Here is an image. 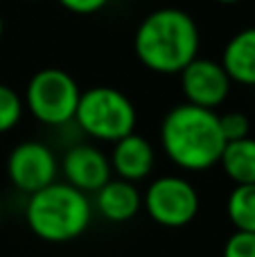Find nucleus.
<instances>
[{"label": "nucleus", "mask_w": 255, "mask_h": 257, "mask_svg": "<svg viewBox=\"0 0 255 257\" xmlns=\"http://www.w3.org/2000/svg\"><path fill=\"white\" fill-rule=\"evenodd\" d=\"M199 27L188 12L176 7L156 9L136 30L134 48L143 66L174 75L199 57Z\"/></svg>", "instance_id": "nucleus-1"}, {"label": "nucleus", "mask_w": 255, "mask_h": 257, "mask_svg": "<svg viewBox=\"0 0 255 257\" xmlns=\"http://www.w3.org/2000/svg\"><path fill=\"white\" fill-rule=\"evenodd\" d=\"M161 142L174 165L188 172H203L219 163L224 154V133L219 115L210 108L179 104L161 124Z\"/></svg>", "instance_id": "nucleus-2"}, {"label": "nucleus", "mask_w": 255, "mask_h": 257, "mask_svg": "<svg viewBox=\"0 0 255 257\" xmlns=\"http://www.w3.org/2000/svg\"><path fill=\"white\" fill-rule=\"evenodd\" d=\"M25 217L36 237L52 244H63L86 232L93 219V205L86 192L72 187L70 183L54 181L30 194Z\"/></svg>", "instance_id": "nucleus-3"}, {"label": "nucleus", "mask_w": 255, "mask_h": 257, "mask_svg": "<svg viewBox=\"0 0 255 257\" xmlns=\"http://www.w3.org/2000/svg\"><path fill=\"white\" fill-rule=\"evenodd\" d=\"M75 120L84 133L95 140L117 142L120 138L134 133L136 106L122 90L111 86H95L79 95Z\"/></svg>", "instance_id": "nucleus-4"}, {"label": "nucleus", "mask_w": 255, "mask_h": 257, "mask_svg": "<svg viewBox=\"0 0 255 257\" xmlns=\"http://www.w3.org/2000/svg\"><path fill=\"white\" fill-rule=\"evenodd\" d=\"M79 95V86L66 70L45 68L30 79L25 90V104L27 111L39 122L59 126L75 120Z\"/></svg>", "instance_id": "nucleus-5"}, {"label": "nucleus", "mask_w": 255, "mask_h": 257, "mask_svg": "<svg viewBox=\"0 0 255 257\" xmlns=\"http://www.w3.org/2000/svg\"><path fill=\"white\" fill-rule=\"evenodd\" d=\"M147 212L158 226L183 228L197 217L199 194L192 183L181 176H163L149 185L145 196Z\"/></svg>", "instance_id": "nucleus-6"}, {"label": "nucleus", "mask_w": 255, "mask_h": 257, "mask_svg": "<svg viewBox=\"0 0 255 257\" xmlns=\"http://www.w3.org/2000/svg\"><path fill=\"white\" fill-rule=\"evenodd\" d=\"M9 181L21 192L34 194V192L48 187L57 178V158L52 149L43 142L27 140L14 147L7 158Z\"/></svg>", "instance_id": "nucleus-7"}, {"label": "nucleus", "mask_w": 255, "mask_h": 257, "mask_svg": "<svg viewBox=\"0 0 255 257\" xmlns=\"http://www.w3.org/2000/svg\"><path fill=\"white\" fill-rule=\"evenodd\" d=\"M181 88H183L188 104L215 111L228 97L230 77L226 75L219 61L197 57L181 70Z\"/></svg>", "instance_id": "nucleus-8"}, {"label": "nucleus", "mask_w": 255, "mask_h": 257, "mask_svg": "<svg viewBox=\"0 0 255 257\" xmlns=\"http://www.w3.org/2000/svg\"><path fill=\"white\" fill-rule=\"evenodd\" d=\"M68 183L81 192H97L111 181V160L93 145H77L63 156Z\"/></svg>", "instance_id": "nucleus-9"}, {"label": "nucleus", "mask_w": 255, "mask_h": 257, "mask_svg": "<svg viewBox=\"0 0 255 257\" xmlns=\"http://www.w3.org/2000/svg\"><path fill=\"white\" fill-rule=\"evenodd\" d=\"M113 156H111V167L117 172L122 181H143L154 167V149L143 136L138 133H129V136L120 138L113 142Z\"/></svg>", "instance_id": "nucleus-10"}, {"label": "nucleus", "mask_w": 255, "mask_h": 257, "mask_svg": "<svg viewBox=\"0 0 255 257\" xmlns=\"http://www.w3.org/2000/svg\"><path fill=\"white\" fill-rule=\"evenodd\" d=\"M95 205H97L99 214L113 223H124L134 219L140 210V194L136 190L134 183L129 181H108L104 187L95 192Z\"/></svg>", "instance_id": "nucleus-11"}, {"label": "nucleus", "mask_w": 255, "mask_h": 257, "mask_svg": "<svg viewBox=\"0 0 255 257\" xmlns=\"http://www.w3.org/2000/svg\"><path fill=\"white\" fill-rule=\"evenodd\" d=\"M221 66L230 81L255 86V27L237 32L226 43Z\"/></svg>", "instance_id": "nucleus-12"}, {"label": "nucleus", "mask_w": 255, "mask_h": 257, "mask_svg": "<svg viewBox=\"0 0 255 257\" xmlns=\"http://www.w3.org/2000/svg\"><path fill=\"white\" fill-rule=\"evenodd\" d=\"M219 163L230 181H235V185L255 183V140L242 138V140L226 142Z\"/></svg>", "instance_id": "nucleus-13"}, {"label": "nucleus", "mask_w": 255, "mask_h": 257, "mask_svg": "<svg viewBox=\"0 0 255 257\" xmlns=\"http://www.w3.org/2000/svg\"><path fill=\"white\" fill-rule=\"evenodd\" d=\"M230 223L239 232H255V183L235 185L226 203Z\"/></svg>", "instance_id": "nucleus-14"}, {"label": "nucleus", "mask_w": 255, "mask_h": 257, "mask_svg": "<svg viewBox=\"0 0 255 257\" xmlns=\"http://www.w3.org/2000/svg\"><path fill=\"white\" fill-rule=\"evenodd\" d=\"M23 115V102L18 93L9 86L0 84V133L12 131L21 122Z\"/></svg>", "instance_id": "nucleus-15"}, {"label": "nucleus", "mask_w": 255, "mask_h": 257, "mask_svg": "<svg viewBox=\"0 0 255 257\" xmlns=\"http://www.w3.org/2000/svg\"><path fill=\"white\" fill-rule=\"evenodd\" d=\"M219 126H221V133H224V140L226 142H233V140H242V138H248V117L239 111H233V113H224L219 115Z\"/></svg>", "instance_id": "nucleus-16"}, {"label": "nucleus", "mask_w": 255, "mask_h": 257, "mask_svg": "<svg viewBox=\"0 0 255 257\" xmlns=\"http://www.w3.org/2000/svg\"><path fill=\"white\" fill-rule=\"evenodd\" d=\"M224 257H255V232L235 230L224 246Z\"/></svg>", "instance_id": "nucleus-17"}, {"label": "nucleus", "mask_w": 255, "mask_h": 257, "mask_svg": "<svg viewBox=\"0 0 255 257\" xmlns=\"http://www.w3.org/2000/svg\"><path fill=\"white\" fill-rule=\"evenodd\" d=\"M59 3H61V7H66L68 12L86 16V14H97L99 9H104L108 5V0H59Z\"/></svg>", "instance_id": "nucleus-18"}, {"label": "nucleus", "mask_w": 255, "mask_h": 257, "mask_svg": "<svg viewBox=\"0 0 255 257\" xmlns=\"http://www.w3.org/2000/svg\"><path fill=\"white\" fill-rule=\"evenodd\" d=\"M217 3H221V5H235V3H239V0H217Z\"/></svg>", "instance_id": "nucleus-19"}, {"label": "nucleus", "mask_w": 255, "mask_h": 257, "mask_svg": "<svg viewBox=\"0 0 255 257\" xmlns=\"http://www.w3.org/2000/svg\"><path fill=\"white\" fill-rule=\"evenodd\" d=\"M3 30H5V23H3V16H0V36H3Z\"/></svg>", "instance_id": "nucleus-20"}, {"label": "nucleus", "mask_w": 255, "mask_h": 257, "mask_svg": "<svg viewBox=\"0 0 255 257\" xmlns=\"http://www.w3.org/2000/svg\"><path fill=\"white\" fill-rule=\"evenodd\" d=\"M0 221H3V205H0Z\"/></svg>", "instance_id": "nucleus-21"}]
</instances>
